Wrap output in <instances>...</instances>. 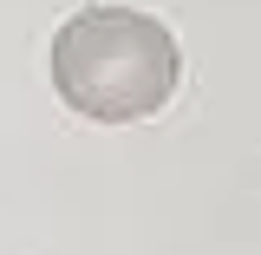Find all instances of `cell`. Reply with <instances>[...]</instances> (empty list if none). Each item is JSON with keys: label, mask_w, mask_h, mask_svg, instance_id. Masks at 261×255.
<instances>
[{"label": "cell", "mask_w": 261, "mask_h": 255, "mask_svg": "<svg viewBox=\"0 0 261 255\" xmlns=\"http://www.w3.org/2000/svg\"><path fill=\"white\" fill-rule=\"evenodd\" d=\"M176 39L157 13L137 7H79L53 33V85L79 118L130 125L170 105L176 92Z\"/></svg>", "instance_id": "obj_1"}]
</instances>
